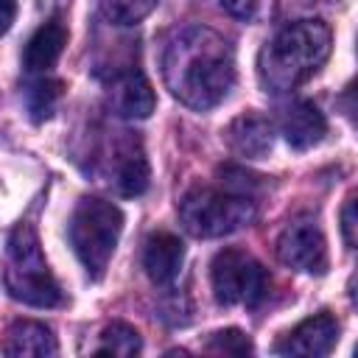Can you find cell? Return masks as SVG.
<instances>
[{
  "instance_id": "obj_24",
  "label": "cell",
  "mask_w": 358,
  "mask_h": 358,
  "mask_svg": "<svg viewBox=\"0 0 358 358\" xmlns=\"http://www.w3.org/2000/svg\"><path fill=\"white\" fill-rule=\"evenodd\" d=\"M355 355H358V344H355Z\"/></svg>"
},
{
  "instance_id": "obj_5",
  "label": "cell",
  "mask_w": 358,
  "mask_h": 358,
  "mask_svg": "<svg viewBox=\"0 0 358 358\" xmlns=\"http://www.w3.org/2000/svg\"><path fill=\"white\" fill-rule=\"evenodd\" d=\"M179 218L196 238H221L252 224L255 201L246 190L235 187H193L179 201Z\"/></svg>"
},
{
  "instance_id": "obj_2",
  "label": "cell",
  "mask_w": 358,
  "mask_h": 358,
  "mask_svg": "<svg viewBox=\"0 0 358 358\" xmlns=\"http://www.w3.org/2000/svg\"><path fill=\"white\" fill-rule=\"evenodd\" d=\"M330 56V28L319 20H299L277 31L260 50L257 76L271 92H288L305 84Z\"/></svg>"
},
{
  "instance_id": "obj_6",
  "label": "cell",
  "mask_w": 358,
  "mask_h": 358,
  "mask_svg": "<svg viewBox=\"0 0 358 358\" xmlns=\"http://www.w3.org/2000/svg\"><path fill=\"white\" fill-rule=\"evenodd\" d=\"M213 294L221 305H260L268 291L266 268L241 249H221L210 266Z\"/></svg>"
},
{
  "instance_id": "obj_22",
  "label": "cell",
  "mask_w": 358,
  "mask_h": 358,
  "mask_svg": "<svg viewBox=\"0 0 358 358\" xmlns=\"http://www.w3.org/2000/svg\"><path fill=\"white\" fill-rule=\"evenodd\" d=\"M14 11H17V0H3V31L11 28V22H14Z\"/></svg>"
},
{
  "instance_id": "obj_18",
  "label": "cell",
  "mask_w": 358,
  "mask_h": 358,
  "mask_svg": "<svg viewBox=\"0 0 358 358\" xmlns=\"http://www.w3.org/2000/svg\"><path fill=\"white\" fill-rule=\"evenodd\" d=\"M59 95H62V81L45 78V81L31 84V87H28V92H25V103H28V112L34 115V120L50 117L53 103L59 101Z\"/></svg>"
},
{
  "instance_id": "obj_15",
  "label": "cell",
  "mask_w": 358,
  "mask_h": 358,
  "mask_svg": "<svg viewBox=\"0 0 358 358\" xmlns=\"http://www.w3.org/2000/svg\"><path fill=\"white\" fill-rule=\"evenodd\" d=\"M64 45H67V28L59 20H48L45 25H39L31 34L25 53H22V62L31 73H45L59 62Z\"/></svg>"
},
{
  "instance_id": "obj_1",
  "label": "cell",
  "mask_w": 358,
  "mask_h": 358,
  "mask_svg": "<svg viewBox=\"0 0 358 358\" xmlns=\"http://www.w3.org/2000/svg\"><path fill=\"white\" fill-rule=\"evenodd\" d=\"M168 90L190 109H213L235 84V59L229 42L204 25L179 28L162 53Z\"/></svg>"
},
{
  "instance_id": "obj_14",
  "label": "cell",
  "mask_w": 358,
  "mask_h": 358,
  "mask_svg": "<svg viewBox=\"0 0 358 358\" xmlns=\"http://www.w3.org/2000/svg\"><path fill=\"white\" fill-rule=\"evenodd\" d=\"M327 131V120L324 115L319 112L316 103L310 101H299L294 103L285 117H282V134H285V143L296 151H305V148H313L316 143H322Z\"/></svg>"
},
{
  "instance_id": "obj_23",
  "label": "cell",
  "mask_w": 358,
  "mask_h": 358,
  "mask_svg": "<svg viewBox=\"0 0 358 358\" xmlns=\"http://www.w3.org/2000/svg\"><path fill=\"white\" fill-rule=\"evenodd\" d=\"M350 299H352V305H355V308H358V282H355V285H352V291H350Z\"/></svg>"
},
{
  "instance_id": "obj_12",
  "label": "cell",
  "mask_w": 358,
  "mask_h": 358,
  "mask_svg": "<svg viewBox=\"0 0 358 358\" xmlns=\"http://www.w3.org/2000/svg\"><path fill=\"white\" fill-rule=\"evenodd\" d=\"M115 187L123 196H140L148 187V159L134 134L126 131V137L115 145Z\"/></svg>"
},
{
  "instance_id": "obj_11",
  "label": "cell",
  "mask_w": 358,
  "mask_h": 358,
  "mask_svg": "<svg viewBox=\"0 0 358 358\" xmlns=\"http://www.w3.org/2000/svg\"><path fill=\"white\" fill-rule=\"evenodd\" d=\"M224 140L227 145L246 157V159H260L271 151L274 145V129L271 123L263 117V115H255V112H246V115H238L227 131H224Z\"/></svg>"
},
{
  "instance_id": "obj_4",
  "label": "cell",
  "mask_w": 358,
  "mask_h": 358,
  "mask_svg": "<svg viewBox=\"0 0 358 358\" xmlns=\"http://www.w3.org/2000/svg\"><path fill=\"white\" fill-rule=\"evenodd\" d=\"M120 232H123V213L112 201L87 196L76 204L70 218V243L92 280H98L106 271Z\"/></svg>"
},
{
  "instance_id": "obj_3",
  "label": "cell",
  "mask_w": 358,
  "mask_h": 358,
  "mask_svg": "<svg viewBox=\"0 0 358 358\" xmlns=\"http://www.w3.org/2000/svg\"><path fill=\"white\" fill-rule=\"evenodd\" d=\"M3 280H6V291L17 302L34 308H56L64 302V294L42 257L36 232L28 224H17L8 232Z\"/></svg>"
},
{
  "instance_id": "obj_16",
  "label": "cell",
  "mask_w": 358,
  "mask_h": 358,
  "mask_svg": "<svg viewBox=\"0 0 358 358\" xmlns=\"http://www.w3.org/2000/svg\"><path fill=\"white\" fill-rule=\"evenodd\" d=\"M143 350L140 333L126 322H112L101 333V344L95 347V355H137Z\"/></svg>"
},
{
  "instance_id": "obj_21",
  "label": "cell",
  "mask_w": 358,
  "mask_h": 358,
  "mask_svg": "<svg viewBox=\"0 0 358 358\" xmlns=\"http://www.w3.org/2000/svg\"><path fill=\"white\" fill-rule=\"evenodd\" d=\"M224 11H229L238 20H249L257 11V0H221Z\"/></svg>"
},
{
  "instance_id": "obj_17",
  "label": "cell",
  "mask_w": 358,
  "mask_h": 358,
  "mask_svg": "<svg viewBox=\"0 0 358 358\" xmlns=\"http://www.w3.org/2000/svg\"><path fill=\"white\" fill-rule=\"evenodd\" d=\"M157 0H98L101 14L115 25H134L154 11Z\"/></svg>"
},
{
  "instance_id": "obj_13",
  "label": "cell",
  "mask_w": 358,
  "mask_h": 358,
  "mask_svg": "<svg viewBox=\"0 0 358 358\" xmlns=\"http://www.w3.org/2000/svg\"><path fill=\"white\" fill-rule=\"evenodd\" d=\"M56 338L50 333V327H45L42 322H14L6 333V344H3V355L6 358H48L56 355Z\"/></svg>"
},
{
  "instance_id": "obj_7",
  "label": "cell",
  "mask_w": 358,
  "mask_h": 358,
  "mask_svg": "<svg viewBox=\"0 0 358 358\" xmlns=\"http://www.w3.org/2000/svg\"><path fill=\"white\" fill-rule=\"evenodd\" d=\"M277 257L294 271L324 274L327 271V241L316 218L296 215L294 221H288L277 238Z\"/></svg>"
},
{
  "instance_id": "obj_8",
  "label": "cell",
  "mask_w": 358,
  "mask_h": 358,
  "mask_svg": "<svg viewBox=\"0 0 358 358\" xmlns=\"http://www.w3.org/2000/svg\"><path fill=\"white\" fill-rule=\"evenodd\" d=\"M338 341V322L333 313L322 310L308 319H302L291 333L282 336V341L274 347L280 355H305V358H319L327 355Z\"/></svg>"
},
{
  "instance_id": "obj_20",
  "label": "cell",
  "mask_w": 358,
  "mask_h": 358,
  "mask_svg": "<svg viewBox=\"0 0 358 358\" xmlns=\"http://www.w3.org/2000/svg\"><path fill=\"white\" fill-rule=\"evenodd\" d=\"M341 229L352 249H358V193H352L341 210Z\"/></svg>"
},
{
  "instance_id": "obj_10",
  "label": "cell",
  "mask_w": 358,
  "mask_h": 358,
  "mask_svg": "<svg viewBox=\"0 0 358 358\" xmlns=\"http://www.w3.org/2000/svg\"><path fill=\"white\" fill-rule=\"evenodd\" d=\"M185 263V243L173 232H154L143 249V268L154 285H171Z\"/></svg>"
},
{
  "instance_id": "obj_19",
  "label": "cell",
  "mask_w": 358,
  "mask_h": 358,
  "mask_svg": "<svg viewBox=\"0 0 358 358\" xmlns=\"http://www.w3.org/2000/svg\"><path fill=\"white\" fill-rule=\"evenodd\" d=\"M207 352H213V355H249L252 352V341L241 330L229 327V330L213 333V338L207 341Z\"/></svg>"
},
{
  "instance_id": "obj_9",
  "label": "cell",
  "mask_w": 358,
  "mask_h": 358,
  "mask_svg": "<svg viewBox=\"0 0 358 358\" xmlns=\"http://www.w3.org/2000/svg\"><path fill=\"white\" fill-rule=\"evenodd\" d=\"M109 106L120 117L143 120L154 112L157 98H154V90H151L148 78L140 70H126V73L115 76L112 84H109Z\"/></svg>"
}]
</instances>
